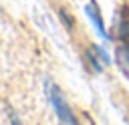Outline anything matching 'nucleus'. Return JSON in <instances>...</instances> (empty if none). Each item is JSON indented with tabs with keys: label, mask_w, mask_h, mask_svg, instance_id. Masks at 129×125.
<instances>
[{
	"label": "nucleus",
	"mask_w": 129,
	"mask_h": 125,
	"mask_svg": "<svg viewBox=\"0 0 129 125\" xmlns=\"http://www.w3.org/2000/svg\"><path fill=\"white\" fill-rule=\"evenodd\" d=\"M46 97H48V103L52 105L56 117H58L64 125H77V119H75L69 103L64 101V97H62V93H60V89H58L56 85L46 83Z\"/></svg>",
	"instance_id": "f257e3e1"
},
{
	"label": "nucleus",
	"mask_w": 129,
	"mask_h": 125,
	"mask_svg": "<svg viewBox=\"0 0 129 125\" xmlns=\"http://www.w3.org/2000/svg\"><path fill=\"white\" fill-rule=\"evenodd\" d=\"M85 12H87V18L93 22L97 34H99L101 38H109V32L105 30V24H103V18H101V10H99L97 2H89V4L85 6Z\"/></svg>",
	"instance_id": "f03ea898"
},
{
	"label": "nucleus",
	"mask_w": 129,
	"mask_h": 125,
	"mask_svg": "<svg viewBox=\"0 0 129 125\" xmlns=\"http://www.w3.org/2000/svg\"><path fill=\"white\" fill-rule=\"evenodd\" d=\"M117 58H119V67H123V71L129 75V42L117 48Z\"/></svg>",
	"instance_id": "7ed1b4c3"
},
{
	"label": "nucleus",
	"mask_w": 129,
	"mask_h": 125,
	"mask_svg": "<svg viewBox=\"0 0 129 125\" xmlns=\"http://www.w3.org/2000/svg\"><path fill=\"white\" fill-rule=\"evenodd\" d=\"M6 115H8V121H10V125H22V121H20V117H18V113L10 107V105H6Z\"/></svg>",
	"instance_id": "20e7f679"
}]
</instances>
